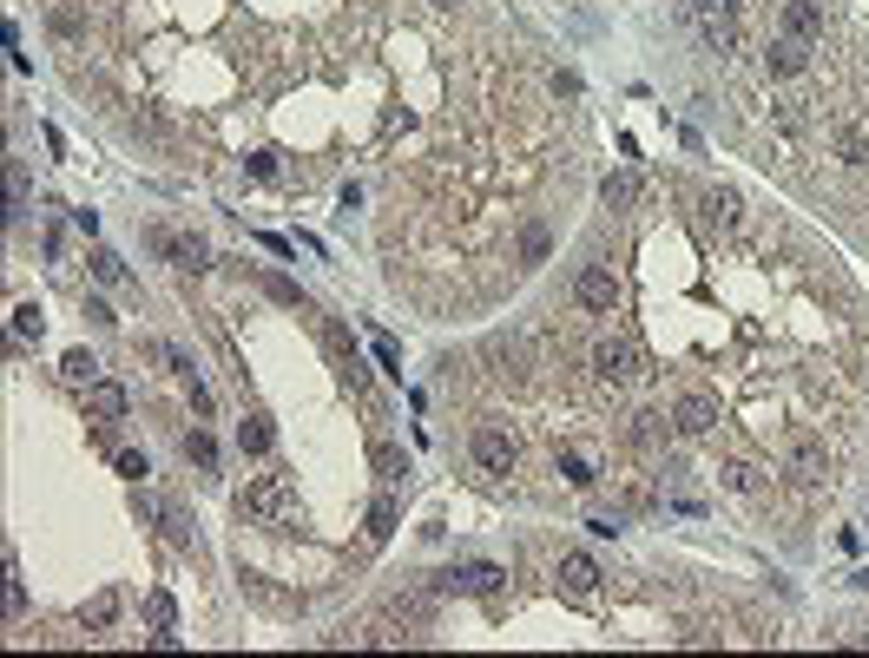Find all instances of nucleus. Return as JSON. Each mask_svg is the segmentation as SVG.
I'll return each mask as SVG.
<instances>
[{
  "label": "nucleus",
  "instance_id": "f257e3e1",
  "mask_svg": "<svg viewBox=\"0 0 869 658\" xmlns=\"http://www.w3.org/2000/svg\"><path fill=\"white\" fill-rule=\"evenodd\" d=\"M586 369H593L600 389H639V382H646V349L632 343V336H600L593 356H586Z\"/></svg>",
  "mask_w": 869,
  "mask_h": 658
},
{
  "label": "nucleus",
  "instance_id": "f03ea898",
  "mask_svg": "<svg viewBox=\"0 0 869 658\" xmlns=\"http://www.w3.org/2000/svg\"><path fill=\"white\" fill-rule=\"evenodd\" d=\"M784 461H790V474H797L804 487H830V481H837V455L823 448L817 428H797V435L784 441Z\"/></svg>",
  "mask_w": 869,
  "mask_h": 658
},
{
  "label": "nucleus",
  "instance_id": "7ed1b4c3",
  "mask_svg": "<svg viewBox=\"0 0 869 658\" xmlns=\"http://www.w3.org/2000/svg\"><path fill=\"white\" fill-rule=\"evenodd\" d=\"M698 33L711 53H738L744 47V0H698Z\"/></svg>",
  "mask_w": 869,
  "mask_h": 658
},
{
  "label": "nucleus",
  "instance_id": "20e7f679",
  "mask_svg": "<svg viewBox=\"0 0 869 658\" xmlns=\"http://www.w3.org/2000/svg\"><path fill=\"white\" fill-rule=\"evenodd\" d=\"M237 514H244V520H264V527L290 520L297 507H290V487H284V474H257V481H244V494H237Z\"/></svg>",
  "mask_w": 869,
  "mask_h": 658
},
{
  "label": "nucleus",
  "instance_id": "39448f33",
  "mask_svg": "<svg viewBox=\"0 0 869 658\" xmlns=\"http://www.w3.org/2000/svg\"><path fill=\"white\" fill-rule=\"evenodd\" d=\"M468 455H474V468L494 474V481H507V474L521 468V448H514V435H507V428H494V422H481V428L468 435Z\"/></svg>",
  "mask_w": 869,
  "mask_h": 658
},
{
  "label": "nucleus",
  "instance_id": "423d86ee",
  "mask_svg": "<svg viewBox=\"0 0 869 658\" xmlns=\"http://www.w3.org/2000/svg\"><path fill=\"white\" fill-rule=\"evenodd\" d=\"M573 303H580L586 316H613L619 310V277L606 264H580V277H573Z\"/></svg>",
  "mask_w": 869,
  "mask_h": 658
},
{
  "label": "nucleus",
  "instance_id": "0eeeda50",
  "mask_svg": "<svg viewBox=\"0 0 869 658\" xmlns=\"http://www.w3.org/2000/svg\"><path fill=\"white\" fill-rule=\"evenodd\" d=\"M810 53H817V47H804V40H784V33H771V40L758 47V66H764V79H804L810 66H817Z\"/></svg>",
  "mask_w": 869,
  "mask_h": 658
},
{
  "label": "nucleus",
  "instance_id": "6e6552de",
  "mask_svg": "<svg viewBox=\"0 0 869 658\" xmlns=\"http://www.w3.org/2000/svg\"><path fill=\"white\" fill-rule=\"evenodd\" d=\"M777 33L817 47V40H823V7H817V0H784V7H777Z\"/></svg>",
  "mask_w": 869,
  "mask_h": 658
},
{
  "label": "nucleus",
  "instance_id": "1a4fd4ad",
  "mask_svg": "<svg viewBox=\"0 0 869 658\" xmlns=\"http://www.w3.org/2000/svg\"><path fill=\"white\" fill-rule=\"evenodd\" d=\"M718 481H725L731 494H758V487H771V461H758V455H725V461H718Z\"/></svg>",
  "mask_w": 869,
  "mask_h": 658
},
{
  "label": "nucleus",
  "instance_id": "9d476101",
  "mask_svg": "<svg viewBox=\"0 0 869 658\" xmlns=\"http://www.w3.org/2000/svg\"><path fill=\"white\" fill-rule=\"evenodd\" d=\"M665 415H672L679 435H711V428H718V402H711V395H679Z\"/></svg>",
  "mask_w": 869,
  "mask_h": 658
},
{
  "label": "nucleus",
  "instance_id": "9b49d317",
  "mask_svg": "<svg viewBox=\"0 0 869 658\" xmlns=\"http://www.w3.org/2000/svg\"><path fill=\"white\" fill-rule=\"evenodd\" d=\"M560 586H567V599H593L600 593V566L586 553H560Z\"/></svg>",
  "mask_w": 869,
  "mask_h": 658
},
{
  "label": "nucleus",
  "instance_id": "f8f14e48",
  "mask_svg": "<svg viewBox=\"0 0 869 658\" xmlns=\"http://www.w3.org/2000/svg\"><path fill=\"white\" fill-rule=\"evenodd\" d=\"M698 204H705V224H718V231H738V224H744V198H738V191H725V185L698 191Z\"/></svg>",
  "mask_w": 869,
  "mask_h": 658
},
{
  "label": "nucleus",
  "instance_id": "ddd939ff",
  "mask_svg": "<svg viewBox=\"0 0 869 658\" xmlns=\"http://www.w3.org/2000/svg\"><path fill=\"white\" fill-rule=\"evenodd\" d=\"M47 27L60 40H79L86 33V0H47Z\"/></svg>",
  "mask_w": 869,
  "mask_h": 658
},
{
  "label": "nucleus",
  "instance_id": "4468645a",
  "mask_svg": "<svg viewBox=\"0 0 869 658\" xmlns=\"http://www.w3.org/2000/svg\"><path fill=\"white\" fill-rule=\"evenodd\" d=\"M86 408H93V422H119V415H126V389H119V382H93V389H86Z\"/></svg>",
  "mask_w": 869,
  "mask_h": 658
},
{
  "label": "nucleus",
  "instance_id": "2eb2a0df",
  "mask_svg": "<svg viewBox=\"0 0 869 658\" xmlns=\"http://www.w3.org/2000/svg\"><path fill=\"white\" fill-rule=\"evenodd\" d=\"M237 448H244L251 461L270 455V422H264V415H244V422H237Z\"/></svg>",
  "mask_w": 869,
  "mask_h": 658
},
{
  "label": "nucleus",
  "instance_id": "dca6fc26",
  "mask_svg": "<svg viewBox=\"0 0 869 658\" xmlns=\"http://www.w3.org/2000/svg\"><path fill=\"white\" fill-rule=\"evenodd\" d=\"M501 580H507L501 566H468V573H448L442 586H461V593H494Z\"/></svg>",
  "mask_w": 869,
  "mask_h": 658
},
{
  "label": "nucleus",
  "instance_id": "f3484780",
  "mask_svg": "<svg viewBox=\"0 0 869 658\" xmlns=\"http://www.w3.org/2000/svg\"><path fill=\"white\" fill-rule=\"evenodd\" d=\"M547 251H553V231H547V224H527V231H521V270L547 264Z\"/></svg>",
  "mask_w": 869,
  "mask_h": 658
},
{
  "label": "nucleus",
  "instance_id": "a211bd4d",
  "mask_svg": "<svg viewBox=\"0 0 869 658\" xmlns=\"http://www.w3.org/2000/svg\"><path fill=\"white\" fill-rule=\"evenodd\" d=\"M369 461H376L382 481H402V474H409V455H402L395 441H376V448H369Z\"/></svg>",
  "mask_w": 869,
  "mask_h": 658
},
{
  "label": "nucleus",
  "instance_id": "6ab92c4d",
  "mask_svg": "<svg viewBox=\"0 0 869 658\" xmlns=\"http://www.w3.org/2000/svg\"><path fill=\"white\" fill-rule=\"evenodd\" d=\"M112 619H119V593H93V606L79 612V626H86V632H106Z\"/></svg>",
  "mask_w": 869,
  "mask_h": 658
},
{
  "label": "nucleus",
  "instance_id": "aec40b11",
  "mask_svg": "<svg viewBox=\"0 0 869 658\" xmlns=\"http://www.w3.org/2000/svg\"><path fill=\"white\" fill-rule=\"evenodd\" d=\"M185 461H191V468H205V474H211V468H218V441H211L205 428H191V435H185Z\"/></svg>",
  "mask_w": 869,
  "mask_h": 658
},
{
  "label": "nucleus",
  "instance_id": "412c9836",
  "mask_svg": "<svg viewBox=\"0 0 869 658\" xmlns=\"http://www.w3.org/2000/svg\"><path fill=\"white\" fill-rule=\"evenodd\" d=\"M560 474H567V487H593V481H600V468H593L586 455H573V448L560 455Z\"/></svg>",
  "mask_w": 869,
  "mask_h": 658
},
{
  "label": "nucleus",
  "instance_id": "4be33fe9",
  "mask_svg": "<svg viewBox=\"0 0 869 658\" xmlns=\"http://www.w3.org/2000/svg\"><path fill=\"white\" fill-rule=\"evenodd\" d=\"M389 527H395V501L382 494V501L369 507V547H382V540H389Z\"/></svg>",
  "mask_w": 869,
  "mask_h": 658
},
{
  "label": "nucleus",
  "instance_id": "5701e85b",
  "mask_svg": "<svg viewBox=\"0 0 869 658\" xmlns=\"http://www.w3.org/2000/svg\"><path fill=\"white\" fill-rule=\"evenodd\" d=\"M600 191H606V204H632V198H639V178H632V172H613Z\"/></svg>",
  "mask_w": 869,
  "mask_h": 658
},
{
  "label": "nucleus",
  "instance_id": "b1692460",
  "mask_svg": "<svg viewBox=\"0 0 869 658\" xmlns=\"http://www.w3.org/2000/svg\"><path fill=\"white\" fill-rule=\"evenodd\" d=\"M86 270H93L99 283H119V277H126V264H119L112 251H93V257H86Z\"/></svg>",
  "mask_w": 869,
  "mask_h": 658
},
{
  "label": "nucleus",
  "instance_id": "393cba45",
  "mask_svg": "<svg viewBox=\"0 0 869 658\" xmlns=\"http://www.w3.org/2000/svg\"><path fill=\"white\" fill-rule=\"evenodd\" d=\"M244 172L270 185V178H277V152H244Z\"/></svg>",
  "mask_w": 869,
  "mask_h": 658
},
{
  "label": "nucleus",
  "instance_id": "a878e982",
  "mask_svg": "<svg viewBox=\"0 0 869 658\" xmlns=\"http://www.w3.org/2000/svg\"><path fill=\"white\" fill-rule=\"evenodd\" d=\"M60 369H66V376H73V382H93V369H99V362L86 356V349H73V356H66Z\"/></svg>",
  "mask_w": 869,
  "mask_h": 658
},
{
  "label": "nucleus",
  "instance_id": "bb28decb",
  "mask_svg": "<svg viewBox=\"0 0 869 658\" xmlns=\"http://www.w3.org/2000/svg\"><path fill=\"white\" fill-rule=\"evenodd\" d=\"M145 619H152V626H172V593H152V599H145Z\"/></svg>",
  "mask_w": 869,
  "mask_h": 658
},
{
  "label": "nucleus",
  "instance_id": "cd10ccee",
  "mask_svg": "<svg viewBox=\"0 0 869 658\" xmlns=\"http://www.w3.org/2000/svg\"><path fill=\"white\" fill-rule=\"evenodd\" d=\"M376 356H382L389 376H402V349H395V336H376Z\"/></svg>",
  "mask_w": 869,
  "mask_h": 658
},
{
  "label": "nucleus",
  "instance_id": "c85d7f7f",
  "mask_svg": "<svg viewBox=\"0 0 869 658\" xmlns=\"http://www.w3.org/2000/svg\"><path fill=\"white\" fill-rule=\"evenodd\" d=\"M14 329H20V336H33V343H40V310H33V303H20V310H14Z\"/></svg>",
  "mask_w": 869,
  "mask_h": 658
},
{
  "label": "nucleus",
  "instance_id": "c756f323",
  "mask_svg": "<svg viewBox=\"0 0 869 658\" xmlns=\"http://www.w3.org/2000/svg\"><path fill=\"white\" fill-rule=\"evenodd\" d=\"M119 474H126V481H145L152 468H145V455H139V448H126V455H119Z\"/></svg>",
  "mask_w": 869,
  "mask_h": 658
},
{
  "label": "nucleus",
  "instance_id": "7c9ffc66",
  "mask_svg": "<svg viewBox=\"0 0 869 658\" xmlns=\"http://www.w3.org/2000/svg\"><path fill=\"white\" fill-rule=\"evenodd\" d=\"M165 540H172V547H191V527H185V514H165Z\"/></svg>",
  "mask_w": 869,
  "mask_h": 658
},
{
  "label": "nucleus",
  "instance_id": "2f4dec72",
  "mask_svg": "<svg viewBox=\"0 0 869 658\" xmlns=\"http://www.w3.org/2000/svg\"><path fill=\"white\" fill-rule=\"evenodd\" d=\"M264 290H270L277 303H297V283H284V277H264Z\"/></svg>",
  "mask_w": 869,
  "mask_h": 658
},
{
  "label": "nucleus",
  "instance_id": "473e14b6",
  "mask_svg": "<svg viewBox=\"0 0 869 658\" xmlns=\"http://www.w3.org/2000/svg\"><path fill=\"white\" fill-rule=\"evenodd\" d=\"M863 645H869V626H863Z\"/></svg>",
  "mask_w": 869,
  "mask_h": 658
}]
</instances>
